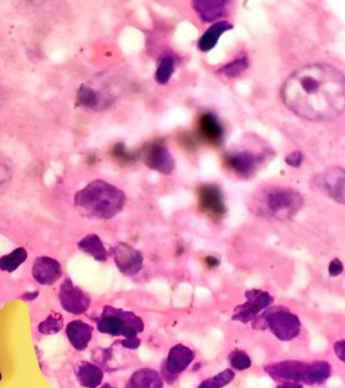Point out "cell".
Masks as SVG:
<instances>
[{
    "label": "cell",
    "instance_id": "cell-9",
    "mask_svg": "<svg viewBox=\"0 0 345 388\" xmlns=\"http://www.w3.org/2000/svg\"><path fill=\"white\" fill-rule=\"evenodd\" d=\"M142 158L146 166L169 175L174 169V160L163 139H156L143 148Z\"/></svg>",
    "mask_w": 345,
    "mask_h": 388
},
{
    "label": "cell",
    "instance_id": "cell-23",
    "mask_svg": "<svg viewBox=\"0 0 345 388\" xmlns=\"http://www.w3.org/2000/svg\"><path fill=\"white\" fill-rule=\"evenodd\" d=\"M78 248L98 262L108 260V252L100 237L95 234L87 235L78 243Z\"/></svg>",
    "mask_w": 345,
    "mask_h": 388
},
{
    "label": "cell",
    "instance_id": "cell-27",
    "mask_svg": "<svg viewBox=\"0 0 345 388\" xmlns=\"http://www.w3.org/2000/svg\"><path fill=\"white\" fill-rule=\"evenodd\" d=\"M63 328V318L60 313H51L49 317L39 324V332L41 335H54Z\"/></svg>",
    "mask_w": 345,
    "mask_h": 388
},
{
    "label": "cell",
    "instance_id": "cell-19",
    "mask_svg": "<svg viewBox=\"0 0 345 388\" xmlns=\"http://www.w3.org/2000/svg\"><path fill=\"white\" fill-rule=\"evenodd\" d=\"M75 375L83 387L97 388L102 385L104 372L95 364L87 361L78 362L75 366Z\"/></svg>",
    "mask_w": 345,
    "mask_h": 388
},
{
    "label": "cell",
    "instance_id": "cell-33",
    "mask_svg": "<svg viewBox=\"0 0 345 388\" xmlns=\"http://www.w3.org/2000/svg\"><path fill=\"white\" fill-rule=\"evenodd\" d=\"M328 272L332 278L339 276L344 272V264L339 259L335 258L329 264Z\"/></svg>",
    "mask_w": 345,
    "mask_h": 388
},
{
    "label": "cell",
    "instance_id": "cell-13",
    "mask_svg": "<svg viewBox=\"0 0 345 388\" xmlns=\"http://www.w3.org/2000/svg\"><path fill=\"white\" fill-rule=\"evenodd\" d=\"M59 300L63 309L72 315L86 313L91 304V298L69 278L65 279L61 284Z\"/></svg>",
    "mask_w": 345,
    "mask_h": 388
},
{
    "label": "cell",
    "instance_id": "cell-4",
    "mask_svg": "<svg viewBox=\"0 0 345 388\" xmlns=\"http://www.w3.org/2000/svg\"><path fill=\"white\" fill-rule=\"evenodd\" d=\"M302 195L287 187H272L264 191L259 200V211L277 220L292 219L302 208Z\"/></svg>",
    "mask_w": 345,
    "mask_h": 388
},
{
    "label": "cell",
    "instance_id": "cell-39",
    "mask_svg": "<svg viewBox=\"0 0 345 388\" xmlns=\"http://www.w3.org/2000/svg\"><path fill=\"white\" fill-rule=\"evenodd\" d=\"M37 296H38V292H36V293H28V294H25V296H24V298H26V300H35V298H37Z\"/></svg>",
    "mask_w": 345,
    "mask_h": 388
},
{
    "label": "cell",
    "instance_id": "cell-38",
    "mask_svg": "<svg viewBox=\"0 0 345 388\" xmlns=\"http://www.w3.org/2000/svg\"><path fill=\"white\" fill-rule=\"evenodd\" d=\"M198 388H215L214 385H212L211 379H207V380L203 381L200 385H198Z\"/></svg>",
    "mask_w": 345,
    "mask_h": 388
},
{
    "label": "cell",
    "instance_id": "cell-17",
    "mask_svg": "<svg viewBox=\"0 0 345 388\" xmlns=\"http://www.w3.org/2000/svg\"><path fill=\"white\" fill-rule=\"evenodd\" d=\"M93 328L82 320H72L66 327V335L75 350L83 351L93 339Z\"/></svg>",
    "mask_w": 345,
    "mask_h": 388
},
{
    "label": "cell",
    "instance_id": "cell-31",
    "mask_svg": "<svg viewBox=\"0 0 345 388\" xmlns=\"http://www.w3.org/2000/svg\"><path fill=\"white\" fill-rule=\"evenodd\" d=\"M235 378V372L232 369H225L216 376L212 377L211 382L215 388H222L232 382Z\"/></svg>",
    "mask_w": 345,
    "mask_h": 388
},
{
    "label": "cell",
    "instance_id": "cell-32",
    "mask_svg": "<svg viewBox=\"0 0 345 388\" xmlns=\"http://www.w3.org/2000/svg\"><path fill=\"white\" fill-rule=\"evenodd\" d=\"M304 160V155L301 151H294L286 157V163L292 168H299Z\"/></svg>",
    "mask_w": 345,
    "mask_h": 388
},
{
    "label": "cell",
    "instance_id": "cell-15",
    "mask_svg": "<svg viewBox=\"0 0 345 388\" xmlns=\"http://www.w3.org/2000/svg\"><path fill=\"white\" fill-rule=\"evenodd\" d=\"M32 274L40 284L53 285L62 276V266L50 257H38L32 264Z\"/></svg>",
    "mask_w": 345,
    "mask_h": 388
},
{
    "label": "cell",
    "instance_id": "cell-14",
    "mask_svg": "<svg viewBox=\"0 0 345 388\" xmlns=\"http://www.w3.org/2000/svg\"><path fill=\"white\" fill-rule=\"evenodd\" d=\"M113 260L118 269L127 276L136 275L143 266V255L127 243H120L113 249Z\"/></svg>",
    "mask_w": 345,
    "mask_h": 388
},
{
    "label": "cell",
    "instance_id": "cell-40",
    "mask_svg": "<svg viewBox=\"0 0 345 388\" xmlns=\"http://www.w3.org/2000/svg\"><path fill=\"white\" fill-rule=\"evenodd\" d=\"M100 388H115V387H113V385H111L110 383H106V385H102V387H100Z\"/></svg>",
    "mask_w": 345,
    "mask_h": 388
},
{
    "label": "cell",
    "instance_id": "cell-6",
    "mask_svg": "<svg viewBox=\"0 0 345 388\" xmlns=\"http://www.w3.org/2000/svg\"><path fill=\"white\" fill-rule=\"evenodd\" d=\"M257 329H270V332L283 342H290L299 337L302 324L298 316L286 307H270L255 322Z\"/></svg>",
    "mask_w": 345,
    "mask_h": 388
},
{
    "label": "cell",
    "instance_id": "cell-18",
    "mask_svg": "<svg viewBox=\"0 0 345 388\" xmlns=\"http://www.w3.org/2000/svg\"><path fill=\"white\" fill-rule=\"evenodd\" d=\"M228 3L224 0H196L193 2V6L203 21L212 23L227 14Z\"/></svg>",
    "mask_w": 345,
    "mask_h": 388
},
{
    "label": "cell",
    "instance_id": "cell-10",
    "mask_svg": "<svg viewBox=\"0 0 345 388\" xmlns=\"http://www.w3.org/2000/svg\"><path fill=\"white\" fill-rule=\"evenodd\" d=\"M344 170L340 167L329 168L323 173L318 174L312 180V187L326 194L335 202H344Z\"/></svg>",
    "mask_w": 345,
    "mask_h": 388
},
{
    "label": "cell",
    "instance_id": "cell-36",
    "mask_svg": "<svg viewBox=\"0 0 345 388\" xmlns=\"http://www.w3.org/2000/svg\"><path fill=\"white\" fill-rule=\"evenodd\" d=\"M205 262H206L207 266H209V268H216L220 265L219 259L214 256H207L206 258H205Z\"/></svg>",
    "mask_w": 345,
    "mask_h": 388
},
{
    "label": "cell",
    "instance_id": "cell-2",
    "mask_svg": "<svg viewBox=\"0 0 345 388\" xmlns=\"http://www.w3.org/2000/svg\"><path fill=\"white\" fill-rule=\"evenodd\" d=\"M126 195L115 185L104 180H95L78 191L74 204L86 217L110 220L124 208Z\"/></svg>",
    "mask_w": 345,
    "mask_h": 388
},
{
    "label": "cell",
    "instance_id": "cell-37",
    "mask_svg": "<svg viewBox=\"0 0 345 388\" xmlns=\"http://www.w3.org/2000/svg\"><path fill=\"white\" fill-rule=\"evenodd\" d=\"M277 388H304L300 383L283 382L277 385Z\"/></svg>",
    "mask_w": 345,
    "mask_h": 388
},
{
    "label": "cell",
    "instance_id": "cell-16",
    "mask_svg": "<svg viewBox=\"0 0 345 388\" xmlns=\"http://www.w3.org/2000/svg\"><path fill=\"white\" fill-rule=\"evenodd\" d=\"M198 136L207 144L221 145L224 139V128L217 115L213 113H205L198 122Z\"/></svg>",
    "mask_w": 345,
    "mask_h": 388
},
{
    "label": "cell",
    "instance_id": "cell-7",
    "mask_svg": "<svg viewBox=\"0 0 345 388\" xmlns=\"http://www.w3.org/2000/svg\"><path fill=\"white\" fill-rule=\"evenodd\" d=\"M272 154L274 153L268 148H263L261 151L251 149L235 150L227 153L225 164L239 177L250 178L263 166L266 160L272 158Z\"/></svg>",
    "mask_w": 345,
    "mask_h": 388
},
{
    "label": "cell",
    "instance_id": "cell-11",
    "mask_svg": "<svg viewBox=\"0 0 345 388\" xmlns=\"http://www.w3.org/2000/svg\"><path fill=\"white\" fill-rule=\"evenodd\" d=\"M198 206L203 213L213 221H221L225 217L227 208L224 194L216 184H205L198 189Z\"/></svg>",
    "mask_w": 345,
    "mask_h": 388
},
{
    "label": "cell",
    "instance_id": "cell-28",
    "mask_svg": "<svg viewBox=\"0 0 345 388\" xmlns=\"http://www.w3.org/2000/svg\"><path fill=\"white\" fill-rule=\"evenodd\" d=\"M229 362L233 369L238 370V371H244L252 365V361L248 353L239 350V349H236L230 353Z\"/></svg>",
    "mask_w": 345,
    "mask_h": 388
},
{
    "label": "cell",
    "instance_id": "cell-1",
    "mask_svg": "<svg viewBox=\"0 0 345 388\" xmlns=\"http://www.w3.org/2000/svg\"><path fill=\"white\" fill-rule=\"evenodd\" d=\"M281 98L285 106L302 119L331 121L344 111V74L330 65H306L286 80Z\"/></svg>",
    "mask_w": 345,
    "mask_h": 388
},
{
    "label": "cell",
    "instance_id": "cell-3",
    "mask_svg": "<svg viewBox=\"0 0 345 388\" xmlns=\"http://www.w3.org/2000/svg\"><path fill=\"white\" fill-rule=\"evenodd\" d=\"M263 369L279 382H302L308 385H323L332 374L330 363L326 361L286 360L266 365Z\"/></svg>",
    "mask_w": 345,
    "mask_h": 388
},
{
    "label": "cell",
    "instance_id": "cell-26",
    "mask_svg": "<svg viewBox=\"0 0 345 388\" xmlns=\"http://www.w3.org/2000/svg\"><path fill=\"white\" fill-rule=\"evenodd\" d=\"M249 67L248 58L246 56H241L239 58H236L232 62L224 65L219 70L218 73L226 76L228 78H236L241 75L246 69Z\"/></svg>",
    "mask_w": 345,
    "mask_h": 388
},
{
    "label": "cell",
    "instance_id": "cell-22",
    "mask_svg": "<svg viewBox=\"0 0 345 388\" xmlns=\"http://www.w3.org/2000/svg\"><path fill=\"white\" fill-rule=\"evenodd\" d=\"M127 388H163V380L156 370L142 368L131 376Z\"/></svg>",
    "mask_w": 345,
    "mask_h": 388
},
{
    "label": "cell",
    "instance_id": "cell-30",
    "mask_svg": "<svg viewBox=\"0 0 345 388\" xmlns=\"http://www.w3.org/2000/svg\"><path fill=\"white\" fill-rule=\"evenodd\" d=\"M113 155L118 161H120L121 163H124V164L135 162V161L138 159V154H134V153L127 151L124 144L122 143L115 145L113 149Z\"/></svg>",
    "mask_w": 345,
    "mask_h": 388
},
{
    "label": "cell",
    "instance_id": "cell-35",
    "mask_svg": "<svg viewBox=\"0 0 345 388\" xmlns=\"http://www.w3.org/2000/svg\"><path fill=\"white\" fill-rule=\"evenodd\" d=\"M334 351H335V354L337 355L338 358L342 362L345 360V342L344 340L342 341L336 342L334 344Z\"/></svg>",
    "mask_w": 345,
    "mask_h": 388
},
{
    "label": "cell",
    "instance_id": "cell-24",
    "mask_svg": "<svg viewBox=\"0 0 345 388\" xmlns=\"http://www.w3.org/2000/svg\"><path fill=\"white\" fill-rule=\"evenodd\" d=\"M176 68V56L171 55V54H166V55L160 57L156 73H155V79H156L157 84L161 85L167 84L169 82L170 78L174 75Z\"/></svg>",
    "mask_w": 345,
    "mask_h": 388
},
{
    "label": "cell",
    "instance_id": "cell-20",
    "mask_svg": "<svg viewBox=\"0 0 345 388\" xmlns=\"http://www.w3.org/2000/svg\"><path fill=\"white\" fill-rule=\"evenodd\" d=\"M111 104V98L104 97L95 89L82 85L76 95V104L87 110H102Z\"/></svg>",
    "mask_w": 345,
    "mask_h": 388
},
{
    "label": "cell",
    "instance_id": "cell-8",
    "mask_svg": "<svg viewBox=\"0 0 345 388\" xmlns=\"http://www.w3.org/2000/svg\"><path fill=\"white\" fill-rule=\"evenodd\" d=\"M246 302L243 304L238 305L234 309L232 319L239 320L243 324H248L257 318V316L268 309L274 302V298L268 291L261 289H251L245 292Z\"/></svg>",
    "mask_w": 345,
    "mask_h": 388
},
{
    "label": "cell",
    "instance_id": "cell-21",
    "mask_svg": "<svg viewBox=\"0 0 345 388\" xmlns=\"http://www.w3.org/2000/svg\"><path fill=\"white\" fill-rule=\"evenodd\" d=\"M233 25L229 21H221L213 23L205 34L203 35L202 38L198 40V48L200 51L209 52L216 47L218 41L221 38L225 32L228 30H232Z\"/></svg>",
    "mask_w": 345,
    "mask_h": 388
},
{
    "label": "cell",
    "instance_id": "cell-34",
    "mask_svg": "<svg viewBox=\"0 0 345 388\" xmlns=\"http://www.w3.org/2000/svg\"><path fill=\"white\" fill-rule=\"evenodd\" d=\"M122 346L127 349H138L140 345H141V341H140L139 338H127V339L123 340L121 342Z\"/></svg>",
    "mask_w": 345,
    "mask_h": 388
},
{
    "label": "cell",
    "instance_id": "cell-25",
    "mask_svg": "<svg viewBox=\"0 0 345 388\" xmlns=\"http://www.w3.org/2000/svg\"><path fill=\"white\" fill-rule=\"evenodd\" d=\"M28 252L25 248H17L10 254L0 257V270L6 272H14L21 264L27 261Z\"/></svg>",
    "mask_w": 345,
    "mask_h": 388
},
{
    "label": "cell",
    "instance_id": "cell-12",
    "mask_svg": "<svg viewBox=\"0 0 345 388\" xmlns=\"http://www.w3.org/2000/svg\"><path fill=\"white\" fill-rule=\"evenodd\" d=\"M196 353L183 344L172 347L162 366V374L168 382H174L193 363Z\"/></svg>",
    "mask_w": 345,
    "mask_h": 388
},
{
    "label": "cell",
    "instance_id": "cell-29",
    "mask_svg": "<svg viewBox=\"0 0 345 388\" xmlns=\"http://www.w3.org/2000/svg\"><path fill=\"white\" fill-rule=\"evenodd\" d=\"M14 168L10 159L0 155V187L4 186L12 180Z\"/></svg>",
    "mask_w": 345,
    "mask_h": 388
},
{
    "label": "cell",
    "instance_id": "cell-5",
    "mask_svg": "<svg viewBox=\"0 0 345 388\" xmlns=\"http://www.w3.org/2000/svg\"><path fill=\"white\" fill-rule=\"evenodd\" d=\"M144 322L141 318L131 311L104 307L102 317L97 322V330L102 333L119 337L135 338L143 332Z\"/></svg>",
    "mask_w": 345,
    "mask_h": 388
}]
</instances>
